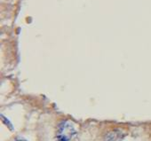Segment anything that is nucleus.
<instances>
[{
    "instance_id": "obj_3",
    "label": "nucleus",
    "mask_w": 151,
    "mask_h": 141,
    "mask_svg": "<svg viewBox=\"0 0 151 141\" xmlns=\"http://www.w3.org/2000/svg\"><path fill=\"white\" fill-rule=\"evenodd\" d=\"M16 141H27V140L24 139V138H22V137H17L16 138Z\"/></svg>"
},
{
    "instance_id": "obj_2",
    "label": "nucleus",
    "mask_w": 151,
    "mask_h": 141,
    "mask_svg": "<svg viewBox=\"0 0 151 141\" xmlns=\"http://www.w3.org/2000/svg\"><path fill=\"white\" fill-rule=\"evenodd\" d=\"M2 119H3L4 122L6 123V125L7 127H9V128H10V130H13V125L11 124V122H9V120H7L4 115H2Z\"/></svg>"
},
{
    "instance_id": "obj_1",
    "label": "nucleus",
    "mask_w": 151,
    "mask_h": 141,
    "mask_svg": "<svg viewBox=\"0 0 151 141\" xmlns=\"http://www.w3.org/2000/svg\"><path fill=\"white\" fill-rule=\"evenodd\" d=\"M77 133L73 123L68 121L62 122L57 130V140L58 141H69Z\"/></svg>"
}]
</instances>
